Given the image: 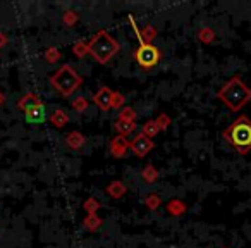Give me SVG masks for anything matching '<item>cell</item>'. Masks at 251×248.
Here are the masks:
<instances>
[{
  "label": "cell",
  "instance_id": "obj_1",
  "mask_svg": "<svg viewBox=\"0 0 251 248\" xmlns=\"http://www.w3.org/2000/svg\"><path fill=\"white\" fill-rule=\"evenodd\" d=\"M217 98L229 107V110L239 112L246 104L251 102V88L243 81L241 76H232L224 83V86L217 91Z\"/></svg>",
  "mask_w": 251,
  "mask_h": 248
},
{
  "label": "cell",
  "instance_id": "obj_2",
  "mask_svg": "<svg viewBox=\"0 0 251 248\" xmlns=\"http://www.w3.org/2000/svg\"><path fill=\"white\" fill-rule=\"evenodd\" d=\"M222 137L239 155H248L251 152V119L244 114L239 115L222 131Z\"/></svg>",
  "mask_w": 251,
  "mask_h": 248
},
{
  "label": "cell",
  "instance_id": "obj_3",
  "mask_svg": "<svg viewBox=\"0 0 251 248\" xmlns=\"http://www.w3.org/2000/svg\"><path fill=\"white\" fill-rule=\"evenodd\" d=\"M88 50H90L91 57H93L97 62L107 64L119 50V43L115 42L107 31H98L97 35H95V38L91 40Z\"/></svg>",
  "mask_w": 251,
  "mask_h": 248
},
{
  "label": "cell",
  "instance_id": "obj_4",
  "mask_svg": "<svg viewBox=\"0 0 251 248\" xmlns=\"http://www.w3.org/2000/svg\"><path fill=\"white\" fill-rule=\"evenodd\" d=\"M50 81H52V84L64 95V97L73 95L81 84V78L77 76L76 71L71 66H62L52 78H50Z\"/></svg>",
  "mask_w": 251,
  "mask_h": 248
},
{
  "label": "cell",
  "instance_id": "obj_5",
  "mask_svg": "<svg viewBox=\"0 0 251 248\" xmlns=\"http://www.w3.org/2000/svg\"><path fill=\"white\" fill-rule=\"evenodd\" d=\"M134 59L138 60V64H140L141 67H147L148 69V67H153L155 64L158 62L160 52H158L151 43H141L140 49L134 52Z\"/></svg>",
  "mask_w": 251,
  "mask_h": 248
},
{
  "label": "cell",
  "instance_id": "obj_6",
  "mask_svg": "<svg viewBox=\"0 0 251 248\" xmlns=\"http://www.w3.org/2000/svg\"><path fill=\"white\" fill-rule=\"evenodd\" d=\"M129 147H131V150L134 152V155H138V157H145V155L153 148V141H151L147 135L140 133L133 141H131Z\"/></svg>",
  "mask_w": 251,
  "mask_h": 248
},
{
  "label": "cell",
  "instance_id": "obj_7",
  "mask_svg": "<svg viewBox=\"0 0 251 248\" xmlns=\"http://www.w3.org/2000/svg\"><path fill=\"white\" fill-rule=\"evenodd\" d=\"M114 97H115V95L112 93L108 88L103 86V88H100V91H98L97 95H95L93 100H95V104L101 109V110H108V107L114 104Z\"/></svg>",
  "mask_w": 251,
  "mask_h": 248
},
{
  "label": "cell",
  "instance_id": "obj_8",
  "mask_svg": "<svg viewBox=\"0 0 251 248\" xmlns=\"http://www.w3.org/2000/svg\"><path fill=\"white\" fill-rule=\"evenodd\" d=\"M19 109H21L25 114H29V112L33 110V109H36L38 105H42V102L36 98V95H33V93H28V95H25V97L19 100Z\"/></svg>",
  "mask_w": 251,
  "mask_h": 248
},
{
  "label": "cell",
  "instance_id": "obj_9",
  "mask_svg": "<svg viewBox=\"0 0 251 248\" xmlns=\"http://www.w3.org/2000/svg\"><path fill=\"white\" fill-rule=\"evenodd\" d=\"M45 117H47V110H45V107H43V104L38 105L36 109H33L29 114H26V119H28L29 122H42V121H45Z\"/></svg>",
  "mask_w": 251,
  "mask_h": 248
},
{
  "label": "cell",
  "instance_id": "obj_10",
  "mask_svg": "<svg viewBox=\"0 0 251 248\" xmlns=\"http://www.w3.org/2000/svg\"><path fill=\"white\" fill-rule=\"evenodd\" d=\"M127 141L124 140L122 137H117L114 141L110 143V147H112V152H114V155L115 157H121V155H124V152H126V148H127Z\"/></svg>",
  "mask_w": 251,
  "mask_h": 248
},
{
  "label": "cell",
  "instance_id": "obj_11",
  "mask_svg": "<svg viewBox=\"0 0 251 248\" xmlns=\"http://www.w3.org/2000/svg\"><path fill=\"white\" fill-rule=\"evenodd\" d=\"M158 130H160V128H158L157 122H155V121H148L147 124L143 126V135H147V137L150 138V137H153V135L157 133Z\"/></svg>",
  "mask_w": 251,
  "mask_h": 248
},
{
  "label": "cell",
  "instance_id": "obj_12",
  "mask_svg": "<svg viewBox=\"0 0 251 248\" xmlns=\"http://www.w3.org/2000/svg\"><path fill=\"white\" fill-rule=\"evenodd\" d=\"M213 38H215V35H213V31L210 28H203L201 31H200V40H201L203 43H212Z\"/></svg>",
  "mask_w": 251,
  "mask_h": 248
},
{
  "label": "cell",
  "instance_id": "obj_13",
  "mask_svg": "<svg viewBox=\"0 0 251 248\" xmlns=\"http://www.w3.org/2000/svg\"><path fill=\"white\" fill-rule=\"evenodd\" d=\"M67 121V117H66V114H64L62 110H57L55 114H53V117H52V122L55 124V126H64V122Z\"/></svg>",
  "mask_w": 251,
  "mask_h": 248
},
{
  "label": "cell",
  "instance_id": "obj_14",
  "mask_svg": "<svg viewBox=\"0 0 251 248\" xmlns=\"http://www.w3.org/2000/svg\"><path fill=\"white\" fill-rule=\"evenodd\" d=\"M117 130L121 131L122 135L129 133V131L133 130V122H131V121H122V119H121V121L117 122Z\"/></svg>",
  "mask_w": 251,
  "mask_h": 248
},
{
  "label": "cell",
  "instance_id": "obj_15",
  "mask_svg": "<svg viewBox=\"0 0 251 248\" xmlns=\"http://www.w3.org/2000/svg\"><path fill=\"white\" fill-rule=\"evenodd\" d=\"M157 124H158V128H167L169 126V117L167 115H160L158 121H157Z\"/></svg>",
  "mask_w": 251,
  "mask_h": 248
},
{
  "label": "cell",
  "instance_id": "obj_16",
  "mask_svg": "<svg viewBox=\"0 0 251 248\" xmlns=\"http://www.w3.org/2000/svg\"><path fill=\"white\" fill-rule=\"evenodd\" d=\"M74 105H76V107L79 109V112H81V110H84V107H86V102H84V100H81V102L77 100V102H76V104H74Z\"/></svg>",
  "mask_w": 251,
  "mask_h": 248
}]
</instances>
